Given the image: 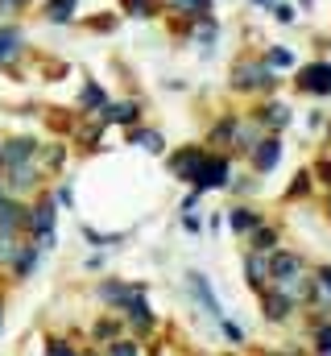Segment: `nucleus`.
<instances>
[{"instance_id": "nucleus-26", "label": "nucleus", "mask_w": 331, "mask_h": 356, "mask_svg": "<svg viewBox=\"0 0 331 356\" xmlns=\"http://www.w3.org/2000/svg\"><path fill=\"white\" fill-rule=\"evenodd\" d=\"M273 241H277V236H273L269 228H261V232H257V253H269V249H273Z\"/></svg>"}, {"instance_id": "nucleus-23", "label": "nucleus", "mask_w": 331, "mask_h": 356, "mask_svg": "<svg viewBox=\"0 0 331 356\" xmlns=\"http://www.w3.org/2000/svg\"><path fill=\"white\" fill-rule=\"evenodd\" d=\"M133 141H141L150 154H162V137L158 133H133Z\"/></svg>"}, {"instance_id": "nucleus-4", "label": "nucleus", "mask_w": 331, "mask_h": 356, "mask_svg": "<svg viewBox=\"0 0 331 356\" xmlns=\"http://www.w3.org/2000/svg\"><path fill=\"white\" fill-rule=\"evenodd\" d=\"M269 83H273V75H269L265 63H245V67H236V88H269Z\"/></svg>"}, {"instance_id": "nucleus-17", "label": "nucleus", "mask_w": 331, "mask_h": 356, "mask_svg": "<svg viewBox=\"0 0 331 356\" xmlns=\"http://www.w3.org/2000/svg\"><path fill=\"white\" fill-rule=\"evenodd\" d=\"M294 269H302L298 257H290V253H282V257H273L269 261V277H282V273H294Z\"/></svg>"}, {"instance_id": "nucleus-9", "label": "nucleus", "mask_w": 331, "mask_h": 356, "mask_svg": "<svg viewBox=\"0 0 331 356\" xmlns=\"http://www.w3.org/2000/svg\"><path fill=\"white\" fill-rule=\"evenodd\" d=\"M25 220H29V211H25V207H17V203L0 199V228H13V232H17Z\"/></svg>"}, {"instance_id": "nucleus-32", "label": "nucleus", "mask_w": 331, "mask_h": 356, "mask_svg": "<svg viewBox=\"0 0 331 356\" xmlns=\"http://www.w3.org/2000/svg\"><path fill=\"white\" fill-rule=\"evenodd\" d=\"M83 104H104V91H99V88H87V91H83Z\"/></svg>"}, {"instance_id": "nucleus-25", "label": "nucleus", "mask_w": 331, "mask_h": 356, "mask_svg": "<svg viewBox=\"0 0 331 356\" xmlns=\"http://www.w3.org/2000/svg\"><path fill=\"white\" fill-rule=\"evenodd\" d=\"M108 353H112V356H129V353H137V344H133V340H112V344H108Z\"/></svg>"}, {"instance_id": "nucleus-15", "label": "nucleus", "mask_w": 331, "mask_h": 356, "mask_svg": "<svg viewBox=\"0 0 331 356\" xmlns=\"http://www.w3.org/2000/svg\"><path fill=\"white\" fill-rule=\"evenodd\" d=\"M46 17L50 21H71L75 17V0H50L46 4Z\"/></svg>"}, {"instance_id": "nucleus-33", "label": "nucleus", "mask_w": 331, "mask_h": 356, "mask_svg": "<svg viewBox=\"0 0 331 356\" xmlns=\"http://www.w3.org/2000/svg\"><path fill=\"white\" fill-rule=\"evenodd\" d=\"M277 21H286V25H290V21H294V8H290V4H277Z\"/></svg>"}, {"instance_id": "nucleus-30", "label": "nucleus", "mask_w": 331, "mask_h": 356, "mask_svg": "<svg viewBox=\"0 0 331 356\" xmlns=\"http://www.w3.org/2000/svg\"><path fill=\"white\" fill-rule=\"evenodd\" d=\"M290 63H294L290 50H273V54H269V67H290Z\"/></svg>"}, {"instance_id": "nucleus-35", "label": "nucleus", "mask_w": 331, "mask_h": 356, "mask_svg": "<svg viewBox=\"0 0 331 356\" xmlns=\"http://www.w3.org/2000/svg\"><path fill=\"white\" fill-rule=\"evenodd\" d=\"M252 4H257V8H265V4H277V0H252Z\"/></svg>"}, {"instance_id": "nucleus-18", "label": "nucleus", "mask_w": 331, "mask_h": 356, "mask_svg": "<svg viewBox=\"0 0 331 356\" xmlns=\"http://www.w3.org/2000/svg\"><path fill=\"white\" fill-rule=\"evenodd\" d=\"M33 266H38V249L33 245H21V253H17V277H29Z\"/></svg>"}, {"instance_id": "nucleus-8", "label": "nucleus", "mask_w": 331, "mask_h": 356, "mask_svg": "<svg viewBox=\"0 0 331 356\" xmlns=\"http://www.w3.org/2000/svg\"><path fill=\"white\" fill-rule=\"evenodd\" d=\"M191 290H195V298H203V307H207V315H211V319H220V315H224V307H220V298L211 294V286H207V277H203V273H191Z\"/></svg>"}, {"instance_id": "nucleus-19", "label": "nucleus", "mask_w": 331, "mask_h": 356, "mask_svg": "<svg viewBox=\"0 0 331 356\" xmlns=\"http://www.w3.org/2000/svg\"><path fill=\"white\" fill-rule=\"evenodd\" d=\"M248 282H257V286H261V282H265V277H269V261H265V257H261V253H252V257H248Z\"/></svg>"}, {"instance_id": "nucleus-29", "label": "nucleus", "mask_w": 331, "mask_h": 356, "mask_svg": "<svg viewBox=\"0 0 331 356\" xmlns=\"http://www.w3.org/2000/svg\"><path fill=\"white\" fill-rule=\"evenodd\" d=\"M315 282H319V298H328V302H331V269H323Z\"/></svg>"}, {"instance_id": "nucleus-11", "label": "nucleus", "mask_w": 331, "mask_h": 356, "mask_svg": "<svg viewBox=\"0 0 331 356\" xmlns=\"http://www.w3.org/2000/svg\"><path fill=\"white\" fill-rule=\"evenodd\" d=\"M129 323H137V332H145V327L154 323V315H150V307L141 302V294L129 298Z\"/></svg>"}, {"instance_id": "nucleus-7", "label": "nucleus", "mask_w": 331, "mask_h": 356, "mask_svg": "<svg viewBox=\"0 0 331 356\" xmlns=\"http://www.w3.org/2000/svg\"><path fill=\"white\" fill-rule=\"evenodd\" d=\"M277 158H282V145L269 137V141H257V149H252V166L265 175V170H273L277 166Z\"/></svg>"}, {"instance_id": "nucleus-20", "label": "nucleus", "mask_w": 331, "mask_h": 356, "mask_svg": "<svg viewBox=\"0 0 331 356\" xmlns=\"http://www.w3.org/2000/svg\"><path fill=\"white\" fill-rule=\"evenodd\" d=\"M228 224H232L236 232H252V228H257V216H252V211H228Z\"/></svg>"}, {"instance_id": "nucleus-24", "label": "nucleus", "mask_w": 331, "mask_h": 356, "mask_svg": "<svg viewBox=\"0 0 331 356\" xmlns=\"http://www.w3.org/2000/svg\"><path fill=\"white\" fill-rule=\"evenodd\" d=\"M265 116H269V124H277V129H282V124H290V112H286L282 104H273V108H265Z\"/></svg>"}, {"instance_id": "nucleus-31", "label": "nucleus", "mask_w": 331, "mask_h": 356, "mask_svg": "<svg viewBox=\"0 0 331 356\" xmlns=\"http://www.w3.org/2000/svg\"><path fill=\"white\" fill-rule=\"evenodd\" d=\"M224 336H228V340H232V344H241V340H245V332H241V327H236V323H224Z\"/></svg>"}, {"instance_id": "nucleus-16", "label": "nucleus", "mask_w": 331, "mask_h": 356, "mask_svg": "<svg viewBox=\"0 0 331 356\" xmlns=\"http://www.w3.org/2000/svg\"><path fill=\"white\" fill-rule=\"evenodd\" d=\"M17 46H21V33L17 29H0V63H8L17 54Z\"/></svg>"}, {"instance_id": "nucleus-10", "label": "nucleus", "mask_w": 331, "mask_h": 356, "mask_svg": "<svg viewBox=\"0 0 331 356\" xmlns=\"http://www.w3.org/2000/svg\"><path fill=\"white\" fill-rule=\"evenodd\" d=\"M199 162H203V154H199V149H186V154H178V158H174V170H178V178L195 182V170H199Z\"/></svg>"}, {"instance_id": "nucleus-13", "label": "nucleus", "mask_w": 331, "mask_h": 356, "mask_svg": "<svg viewBox=\"0 0 331 356\" xmlns=\"http://www.w3.org/2000/svg\"><path fill=\"white\" fill-rule=\"evenodd\" d=\"M290 307H294V302H290L286 294H277V290H269V294H265V315H269V319H286V311H290Z\"/></svg>"}, {"instance_id": "nucleus-1", "label": "nucleus", "mask_w": 331, "mask_h": 356, "mask_svg": "<svg viewBox=\"0 0 331 356\" xmlns=\"http://www.w3.org/2000/svg\"><path fill=\"white\" fill-rule=\"evenodd\" d=\"M298 88L311 95H331V63H311L298 75Z\"/></svg>"}, {"instance_id": "nucleus-34", "label": "nucleus", "mask_w": 331, "mask_h": 356, "mask_svg": "<svg viewBox=\"0 0 331 356\" xmlns=\"http://www.w3.org/2000/svg\"><path fill=\"white\" fill-rule=\"evenodd\" d=\"M319 353H331V327L319 332Z\"/></svg>"}, {"instance_id": "nucleus-6", "label": "nucleus", "mask_w": 331, "mask_h": 356, "mask_svg": "<svg viewBox=\"0 0 331 356\" xmlns=\"http://www.w3.org/2000/svg\"><path fill=\"white\" fill-rule=\"evenodd\" d=\"M33 182H38L33 158H25V162H8V186H13V191H29Z\"/></svg>"}, {"instance_id": "nucleus-27", "label": "nucleus", "mask_w": 331, "mask_h": 356, "mask_svg": "<svg viewBox=\"0 0 331 356\" xmlns=\"http://www.w3.org/2000/svg\"><path fill=\"white\" fill-rule=\"evenodd\" d=\"M195 42H216V25L203 17V29H195Z\"/></svg>"}, {"instance_id": "nucleus-5", "label": "nucleus", "mask_w": 331, "mask_h": 356, "mask_svg": "<svg viewBox=\"0 0 331 356\" xmlns=\"http://www.w3.org/2000/svg\"><path fill=\"white\" fill-rule=\"evenodd\" d=\"M307 290H311V282L302 277V269H294V273H282V277H277V294H286L290 302L307 298Z\"/></svg>"}, {"instance_id": "nucleus-3", "label": "nucleus", "mask_w": 331, "mask_h": 356, "mask_svg": "<svg viewBox=\"0 0 331 356\" xmlns=\"http://www.w3.org/2000/svg\"><path fill=\"white\" fill-rule=\"evenodd\" d=\"M224 178H228V162H224V158H203L199 170H195V186H199V191L224 186Z\"/></svg>"}, {"instance_id": "nucleus-28", "label": "nucleus", "mask_w": 331, "mask_h": 356, "mask_svg": "<svg viewBox=\"0 0 331 356\" xmlns=\"http://www.w3.org/2000/svg\"><path fill=\"white\" fill-rule=\"evenodd\" d=\"M124 8H129L133 17H150V0H124Z\"/></svg>"}, {"instance_id": "nucleus-12", "label": "nucleus", "mask_w": 331, "mask_h": 356, "mask_svg": "<svg viewBox=\"0 0 331 356\" xmlns=\"http://www.w3.org/2000/svg\"><path fill=\"white\" fill-rule=\"evenodd\" d=\"M166 4L182 17H207L211 13V0H166Z\"/></svg>"}, {"instance_id": "nucleus-21", "label": "nucleus", "mask_w": 331, "mask_h": 356, "mask_svg": "<svg viewBox=\"0 0 331 356\" xmlns=\"http://www.w3.org/2000/svg\"><path fill=\"white\" fill-rule=\"evenodd\" d=\"M108 120H120V124H133V120H137V104H116V108H108Z\"/></svg>"}, {"instance_id": "nucleus-14", "label": "nucleus", "mask_w": 331, "mask_h": 356, "mask_svg": "<svg viewBox=\"0 0 331 356\" xmlns=\"http://www.w3.org/2000/svg\"><path fill=\"white\" fill-rule=\"evenodd\" d=\"M17 253H21V245H17V232H13V228H0V266L17 261Z\"/></svg>"}, {"instance_id": "nucleus-2", "label": "nucleus", "mask_w": 331, "mask_h": 356, "mask_svg": "<svg viewBox=\"0 0 331 356\" xmlns=\"http://www.w3.org/2000/svg\"><path fill=\"white\" fill-rule=\"evenodd\" d=\"M25 224L38 232V249H54V207L50 203H42L38 211H29Z\"/></svg>"}, {"instance_id": "nucleus-22", "label": "nucleus", "mask_w": 331, "mask_h": 356, "mask_svg": "<svg viewBox=\"0 0 331 356\" xmlns=\"http://www.w3.org/2000/svg\"><path fill=\"white\" fill-rule=\"evenodd\" d=\"M99 294H104L108 302H129V298H133V294H141V290H133V286H104Z\"/></svg>"}]
</instances>
